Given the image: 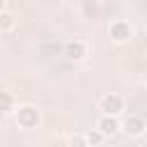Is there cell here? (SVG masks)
I'll list each match as a JSON object with an SVG mask.
<instances>
[{"label":"cell","mask_w":147,"mask_h":147,"mask_svg":"<svg viewBox=\"0 0 147 147\" xmlns=\"http://www.w3.org/2000/svg\"><path fill=\"white\" fill-rule=\"evenodd\" d=\"M14 28H16V16L11 11H7V9L0 11V30L2 32H11Z\"/></svg>","instance_id":"cell-9"},{"label":"cell","mask_w":147,"mask_h":147,"mask_svg":"<svg viewBox=\"0 0 147 147\" xmlns=\"http://www.w3.org/2000/svg\"><path fill=\"white\" fill-rule=\"evenodd\" d=\"M94 126H96L106 138H113V136L119 133V119H117L115 115H106V113H101V117L96 119Z\"/></svg>","instance_id":"cell-6"},{"label":"cell","mask_w":147,"mask_h":147,"mask_svg":"<svg viewBox=\"0 0 147 147\" xmlns=\"http://www.w3.org/2000/svg\"><path fill=\"white\" fill-rule=\"evenodd\" d=\"M16 108V96L9 90H0V113H11Z\"/></svg>","instance_id":"cell-7"},{"label":"cell","mask_w":147,"mask_h":147,"mask_svg":"<svg viewBox=\"0 0 147 147\" xmlns=\"http://www.w3.org/2000/svg\"><path fill=\"white\" fill-rule=\"evenodd\" d=\"M108 37H110L113 44H119V46H122V44H129L131 37H133V28H131L129 21L115 18V21H110V25H108Z\"/></svg>","instance_id":"cell-2"},{"label":"cell","mask_w":147,"mask_h":147,"mask_svg":"<svg viewBox=\"0 0 147 147\" xmlns=\"http://www.w3.org/2000/svg\"><path fill=\"white\" fill-rule=\"evenodd\" d=\"M119 131L126 133L129 138H140L147 131V122L142 115H129L124 122H119Z\"/></svg>","instance_id":"cell-4"},{"label":"cell","mask_w":147,"mask_h":147,"mask_svg":"<svg viewBox=\"0 0 147 147\" xmlns=\"http://www.w3.org/2000/svg\"><path fill=\"white\" fill-rule=\"evenodd\" d=\"M99 110L106 113V115L119 117V115L124 113V96L117 94V92H106V94L99 99Z\"/></svg>","instance_id":"cell-3"},{"label":"cell","mask_w":147,"mask_h":147,"mask_svg":"<svg viewBox=\"0 0 147 147\" xmlns=\"http://www.w3.org/2000/svg\"><path fill=\"white\" fill-rule=\"evenodd\" d=\"M14 113V122L18 129L23 131H32L41 124V110L34 106V103H21L18 108L11 110Z\"/></svg>","instance_id":"cell-1"},{"label":"cell","mask_w":147,"mask_h":147,"mask_svg":"<svg viewBox=\"0 0 147 147\" xmlns=\"http://www.w3.org/2000/svg\"><path fill=\"white\" fill-rule=\"evenodd\" d=\"M64 55L71 60V62H83L87 55H90V46L85 39H71L67 46H64Z\"/></svg>","instance_id":"cell-5"},{"label":"cell","mask_w":147,"mask_h":147,"mask_svg":"<svg viewBox=\"0 0 147 147\" xmlns=\"http://www.w3.org/2000/svg\"><path fill=\"white\" fill-rule=\"evenodd\" d=\"M7 9V0H0V11H5Z\"/></svg>","instance_id":"cell-11"},{"label":"cell","mask_w":147,"mask_h":147,"mask_svg":"<svg viewBox=\"0 0 147 147\" xmlns=\"http://www.w3.org/2000/svg\"><path fill=\"white\" fill-rule=\"evenodd\" d=\"M83 136H85V142H87V145H92V147L103 145V142L108 140V138H106V136H103V133H101L96 126H94V129H90V131H87V133H83Z\"/></svg>","instance_id":"cell-8"},{"label":"cell","mask_w":147,"mask_h":147,"mask_svg":"<svg viewBox=\"0 0 147 147\" xmlns=\"http://www.w3.org/2000/svg\"><path fill=\"white\" fill-rule=\"evenodd\" d=\"M69 145H74V147H87L83 133H74V136H69Z\"/></svg>","instance_id":"cell-10"}]
</instances>
